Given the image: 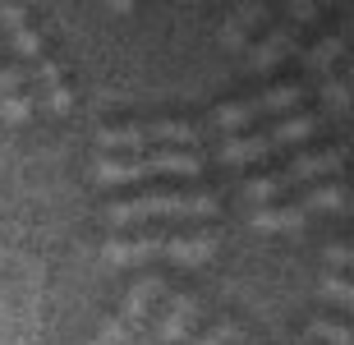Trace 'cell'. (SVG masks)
<instances>
[{
	"mask_svg": "<svg viewBox=\"0 0 354 345\" xmlns=\"http://www.w3.org/2000/svg\"><path fill=\"white\" fill-rule=\"evenodd\" d=\"M166 239H171V235L147 230V235H133V239H111L102 253H106V263H111V267H133V263H147V258L166 253Z\"/></svg>",
	"mask_w": 354,
	"mask_h": 345,
	"instance_id": "obj_6",
	"label": "cell"
},
{
	"mask_svg": "<svg viewBox=\"0 0 354 345\" xmlns=\"http://www.w3.org/2000/svg\"><path fill=\"white\" fill-rule=\"evenodd\" d=\"M322 295H327V299H336V304L341 308H350L354 304V286H350V277H336V272H331V277H322Z\"/></svg>",
	"mask_w": 354,
	"mask_h": 345,
	"instance_id": "obj_19",
	"label": "cell"
},
{
	"mask_svg": "<svg viewBox=\"0 0 354 345\" xmlns=\"http://www.w3.org/2000/svg\"><path fill=\"white\" fill-rule=\"evenodd\" d=\"M258 115H263L258 97H244V102H230V106L216 111V124H221V129H244V124H253Z\"/></svg>",
	"mask_w": 354,
	"mask_h": 345,
	"instance_id": "obj_14",
	"label": "cell"
},
{
	"mask_svg": "<svg viewBox=\"0 0 354 345\" xmlns=\"http://www.w3.org/2000/svg\"><path fill=\"white\" fill-rule=\"evenodd\" d=\"M0 93L5 97L24 93V65H5V74H0Z\"/></svg>",
	"mask_w": 354,
	"mask_h": 345,
	"instance_id": "obj_23",
	"label": "cell"
},
{
	"mask_svg": "<svg viewBox=\"0 0 354 345\" xmlns=\"http://www.w3.org/2000/svg\"><path fill=\"white\" fill-rule=\"evenodd\" d=\"M281 189H290V180H286V171H276V175H263V180H253L244 194H249L253 203H267V198H276Z\"/></svg>",
	"mask_w": 354,
	"mask_h": 345,
	"instance_id": "obj_16",
	"label": "cell"
},
{
	"mask_svg": "<svg viewBox=\"0 0 354 345\" xmlns=\"http://www.w3.org/2000/svg\"><path fill=\"white\" fill-rule=\"evenodd\" d=\"M258 14H263V10H244V24H249V19H258ZM239 37H244L239 28H230V32H225V41H239Z\"/></svg>",
	"mask_w": 354,
	"mask_h": 345,
	"instance_id": "obj_27",
	"label": "cell"
},
{
	"mask_svg": "<svg viewBox=\"0 0 354 345\" xmlns=\"http://www.w3.org/2000/svg\"><path fill=\"white\" fill-rule=\"evenodd\" d=\"M345 147H322V152H304V157H295L290 161V171H286V180L295 185V180H317V175H336L345 166Z\"/></svg>",
	"mask_w": 354,
	"mask_h": 345,
	"instance_id": "obj_8",
	"label": "cell"
},
{
	"mask_svg": "<svg viewBox=\"0 0 354 345\" xmlns=\"http://www.w3.org/2000/svg\"><path fill=\"white\" fill-rule=\"evenodd\" d=\"M327 263H331V267H341V272H345V267H350V244H345V239H341V244H331V249H327Z\"/></svg>",
	"mask_w": 354,
	"mask_h": 345,
	"instance_id": "obj_26",
	"label": "cell"
},
{
	"mask_svg": "<svg viewBox=\"0 0 354 345\" xmlns=\"http://www.w3.org/2000/svg\"><path fill=\"white\" fill-rule=\"evenodd\" d=\"M198 138V124H189V120H143V124H106L102 133H97V143H102V152L111 157V152H133V147H147V143H194Z\"/></svg>",
	"mask_w": 354,
	"mask_h": 345,
	"instance_id": "obj_3",
	"label": "cell"
},
{
	"mask_svg": "<svg viewBox=\"0 0 354 345\" xmlns=\"http://www.w3.org/2000/svg\"><path fill=\"white\" fill-rule=\"evenodd\" d=\"M32 106H37V97H32V93H14V97H5V102H0V115L19 124V120L32 115Z\"/></svg>",
	"mask_w": 354,
	"mask_h": 345,
	"instance_id": "obj_20",
	"label": "cell"
},
{
	"mask_svg": "<svg viewBox=\"0 0 354 345\" xmlns=\"http://www.w3.org/2000/svg\"><path fill=\"white\" fill-rule=\"evenodd\" d=\"M239 345H253V341H249V336H244V341H239Z\"/></svg>",
	"mask_w": 354,
	"mask_h": 345,
	"instance_id": "obj_29",
	"label": "cell"
},
{
	"mask_svg": "<svg viewBox=\"0 0 354 345\" xmlns=\"http://www.w3.org/2000/svg\"><path fill=\"white\" fill-rule=\"evenodd\" d=\"M304 212H350V189L345 185H313L299 203Z\"/></svg>",
	"mask_w": 354,
	"mask_h": 345,
	"instance_id": "obj_10",
	"label": "cell"
},
{
	"mask_svg": "<svg viewBox=\"0 0 354 345\" xmlns=\"http://www.w3.org/2000/svg\"><path fill=\"white\" fill-rule=\"evenodd\" d=\"M216 194L212 189H171V194H143L129 203H111L106 221L111 226H138V221H157V216H216Z\"/></svg>",
	"mask_w": 354,
	"mask_h": 345,
	"instance_id": "obj_1",
	"label": "cell"
},
{
	"mask_svg": "<svg viewBox=\"0 0 354 345\" xmlns=\"http://www.w3.org/2000/svg\"><path fill=\"white\" fill-rule=\"evenodd\" d=\"M290 51H295V32H290V28H281V32H272L267 41H258V46L249 51V65L253 69H276Z\"/></svg>",
	"mask_w": 354,
	"mask_h": 345,
	"instance_id": "obj_9",
	"label": "cell"
},
{
	"mask_svg": "<svg viewBox=\"0 0 354 345\" xmlns=\"http://www.w3.org/2000/svg\"><path fill=\"white\" fill-rule=\"evenodd\" d=\"M69 102H74V97H69L65 83H51V88H46V106L51 111H69Z\"/></svg>",
	"mask_w": 354,
	"mask_h": 345,
	"instance_id": "obj_25",
	"label": "cell"
},
{
	"mask_svg": "<svg viewBox=\"0 0 354 345\" xmlns=\"http://www.w3.org/2000/svg\"><path fill=\"white\" fill-rule=\"evenodd\" d=\"M304 221H308V212H304L299 203H286V207H258V212H253V226L258 230H299Z\"/></svg>",
	"mask_w": 354,
	"mask_h": 345,
	"instance_id": "obj_11",
	"label": "cell"
},
{
	"mask_svg": "<svg viewBox=\"0 0 354 345\" xmlns=\"http://www.w3.org/2000/svg\"><path fill=\"white\" fill-rule=\"evenodd\" d=\"M10 37H14V46H19V51H37V32L28 28V19L10 28Z\"/></svg>",
	"mask_w": 354,
	"mask_h": 345,
	"instance_id": "obj_24",
	"label": "cell"
},
{
	"mask_svg": "<svg viewBox=\"0 0 354 345\" xmlns=\"http://www.w3.org/2000/svg\"><path fill=\"white\" fill-rule=\"evenodd\" d=\"M92 171L106 185H129V180H147V175H198L203 171V157L189 152V147H161L152 157H120V152L106 157L102 152Z\"/></svg>",
	"mask_w": 354,
	"mask_h": 345,
	"instance_id": "obj_2",
	"label": "cell"
},
{
	"mask_svg": "<svg viewBox=\"0 0 354 345\" xmlns=\"http://www.w3.org/2000/svg\"><path fill=\"white\" fill-rule=\"evenodd\" d=\"M272 152V138L267 133H244V138H225L221 143V161H253Z\"/></svg>",
	"mask_w": 354,
	"mask_h": 345,
	"instance_id": "obj_12",
	"label": "cell"
},
{
	"mask_svg": "<svg viewBox=\"0 0 354 345\" xmlns=\"http://www.w3.org/2000/svg\"><path fill=\"white\" fill-rule=\"evenodd\" d=\"M216 244H221V235L212 226H203V230H189V235H171L166 239V258H175V263H184V267H203L216 253Z\"/></svg>",
	"mask_w": 354,
	"mask_h": 345,
	"instance_id": "obj_7",
	"label": "cell"
},
{
	"mask_svg": "<svg viewBox=\"0 0 354 345\" xmlns=\"http://www.w3.org/2000/svg\"><path fill=\"white\" fill-rule=\"evenodd\" d=\"M166 295V286H161L157 277H147V281H138L129 290V299H124V308H120V327L129 332V341L138 345V336L147 332V322H152V308H157V299Z\"/></svg>",
	"mask_w": 354,
	"mask_h": 345,
	"instance_id": "obj_4",
	"label": "cell"
},
{
	"mask_svg": "<svg viewBox=\"0 0 354 345\" xmlns=\"http://www.w3.org/2000/svg\"><path fill=\"white\" fill-rule=\"evenodd\" d=\"M341 51H345V37H336V32H331V37H322V46L308 55V69H327Z\"/></svg>",
	"mask_w": 354,
	"mask_h": 345,
	"instance_id": "obj_22",
	"label": "cell"
},
{
	"mask_svg": "<svg viewBox=\"0 0 354 345\" xmlns=\"http://www.w3.org/2000/svg\"><path fill=\"white\" fill-rule=\"evenodd\" d=\"M322 102H327L331 115H345V111H350V79H331L327 88H322Z\"/></svg>",
	"mask_w": 354,
	"mask_h": 345,
	"instance_id": "obj_18",
	"label": "cell"
},
{
	"mask_svg": "<svg viewBox=\"0 0 354 345\" xmlns=\"http://www.w3.org/2000/svg\"><path fill=\"white\" fill-rule=\"evenodd\" d=\"M317 129H322L317 115H295V120H286V124H276V133H267V138H272V147L276 143H304V138H313Z\"/></svg>",
	"mask_w": 354,
	"mask_h": 345,
	"instance_id": "obj_13",
	"label": "cell"
},
{
	"mask_svg": "<svg viewBox=\"0 0 354 345\" xmlns=\"http://www.w3.org/2000/svg\"><path fill=\"white\" fill-rule=\"evenodd\" d=\"M239 341H244V327H239V322H216V327H212V332L207 336H203V341H198V345H239Z\"/></svg>",
	"mask_w": 354,
	"mask_h": 345,
	"instance_id": "obj_21",
	"label": "cell"
},
{
	"mask_svg": "<svg viewBox=\"0 0 354 345\" xmlns=\"http://www.w3.org/2000/svg\"><path fill=\"white\" fill-rule=\"evenodd\" d=\"M194 313H198L194 299H189V295H175L171 308H166L157 322H147L152 332L138 336V345H180L184 341V327H189V318H194Z\"/></svg>",
	"mask_w": 354,
	"mask_h": 345,
	"instance_id": "obj_5",
	"label": "cell"
},
{
	"mask_svg": "<svg viewBox=\"0 0 354 345\" xmlns=\"http://www.w3.org/2000/svg\"><path fill=\"white\" fill-rule=\"evenodd\" d=\"M308 332H313L317 341H327V345H350V327H345V322L313 318V322H308Z\"/></svg>",
	"mask_w": 354,
	"mask_h": 345,
	"instance_id": "obj_17",
	"label": "cell"
},
{
	"mask_svg": "<svg viewBox=\"0 0 354 345\" xmlns=\"http://www.w3.org/2000/svg\"><path fill=\"white\" fill-rule=\"evenodd\" d=\"M290 14H295V19H313L317 5H290Z\"/></svg>",
	"mask_w": 354,
	"mask_h": 345,
	"instance_id": "obj_28",
	"label": "cell"
},
{
	"mask_svg": "<svg viewBox=\"0 0 354 345\" xmlns=\"http://www.w3.org/2000/svg\"><path fill=\"white\" fill-rule=\"evenodd\" d=\"M304 102V83H281V88H272V93L258 97V106H263V115H281V111L299 106Z\"/></svg>",
	"mask_w": 354,
	"mask_h": 345,
	"instance_id": "obj_15",
	"label": "cell"
}]
</instances>
